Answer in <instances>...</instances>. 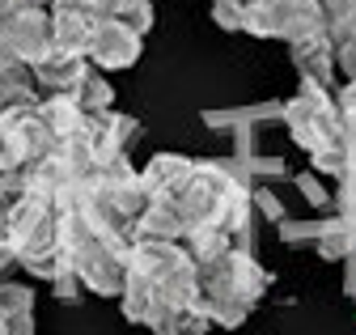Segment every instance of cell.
<instances>
[{
	"label": "cell",
	"mask_w": 356,
	"mask_h": 335,
	"mask_svg": "<svg viewBox=\"0 0 356 335\" xmlns=\"http://www.w3.org/2000/svg\"><path fill=\"white\" fill-rule=\"evenodd\" d=\"M123 318L153 331L204 335L212 322L200 310V268L183 242H136L123 276Z\"/></svg>",
	"instance_id": "1"
},
{
	"label": "cell",
	"mask_w": 356,
	"mask_h": 335,
	"mask_svg": "<svg viewBox=\"0 0 356 335\" xmlns=\"http://www.w3.org/2000/svg\"><path fill=\"white\" fill-rule=\"evenodd\" d=\"M267 276L246 246H229L225 255L200 263V310L216 327H242L254 302L263 297Z\"/></svg>",
	"instance_id": "2"
},
{
	"label": "cell",
	"mask_w": 356,
	"mask_h": 335,
	"mask_svg": "<svg viewBox=\"0 0 356 335\" xmlns=\"http://www.w3.org/2000/svg\"><path fill=\"white\" fill-rule=\"evenodd\" d=\"M51 123H47V111L42 102H22V106H9L0 111V165L22 179L30 174L34 165H42L51 157Z\"/></svg>",
	"instance_id": "3"
},
{
	"label": "cell",
	"mask_w": 356,
	"mask_h": 335,
	"mask_svg": "<svg viewBox=\"0 0 356 335\" xmlns=\"http://www.w3.org/2000/svg\"><path fill=\"white\" fill-rule=\"evenodd\" d=\"M246 34L259 38H289V43H301V38L323 34V13L318 0H254Z\"/></svg>",
	"instance_id": "4"
},
{
	"label": "cell",
	"mask_w": 356,
	"mask_h": 335,
	"mask_svg": "<svg viewBox=\"0 0 356 335\" xmlns=\"http://www.w3.org/2000/svg\"><path fill=\"white\" fill-rule=\"evenodd\" d=\"M0 47L9 56H17L22 64H42L51 51H56V30H51V9L47 5H22L9 13V22L0 26Z\"/></svg>",
	"instance_id": "5"
},
{
	"label": "cell",
	"mask_w": 356,
	"mask_h": 335,
	"mask_svg": "<svg viewBox=\"0 0 356 335\" xmlns=\"http://www.w3.org/2000/svg\"><path fill=\"white\" fill-rule=\"evenodd\" d=\"M51 30H56V51L68 56H89L98 30L111 22L94 0H51Z\"/></svg>",
	"instance_id": "6"
},
{
	"label": "cell",
	"mask_w": 356,
	"mask_h": 335,
	"mask_svg": "<svg viewBox=\"0 0 356 335\" xmlns=\"http://www.w3.org/2000/svg\"><path fill=\"white\" fill-rule=\"evenodd\" d=\"M140 43H145V34H136L131 26H123V22H106L102 30H98V38H94V47H89V64H94L98 72H115V68H131L140 60Z\"/></svg>",
	"instance_id": "7"
},
{
	"label": "cell",
	"mask_w": 356,
	"mask_h": 335,
	"mask_svg": "<svg viewBox=\"0 0 356 335\" xmlns=\"http://www.w3.org/2000/svg\"><path fill=\"white\" fill-rule=\"evenodd\" d=\"M94 68L85 56H68V51H51L42 64H34V90L38 98H56V94H76V85L85 81V72Z\"/></svg>",
	"instance_id": "8"
},
{
	"label": "cell",
	"mask_w": 356,
	"mask_h": 335,
	"mask_svg": "<svg viewBox=\"0 0 356 335\" xmlns=\"http://www.w3.org/2000/svg\"><path fill=\"white\" fill-rule=\"evenodd\" d=\"M293 64H297L301 81H309V85H318V90H331V81H335V43L327 34L301 38V43H293Z\"/></svg>",
	"instance_id": "9"
},
{
	"label": "cell",
	"mask_w": 356,
	"mask_h": 335,
	"mask_svg": "<svg viewBox=\"0 0 356 335\" xmlns=\"http://www.w3.org/2000/svg\"><path fill=\"white\" fill-rule=\"evenodd\" d=\"M191 170H195V161H191V157L157 153V157L145 165V170H140V183H145L149 199H170V195L183 191V183L191 179Z\"/></svg>",
	"instance_id": "10"
},
{
	"label": "cell",
	"mask_w": 356,
	"mask_h": 335,
	"mask_svg": "<svg viewBox=\"0 0 356 335\" xmlns=\"http://www.w3.org/2000/svg\"><path fill=\"white\" fill-rule=\"evenodd\" d=\"M22 102H38L34 72H30V64H22L17 56H9L0 47V111L22 106Z\"/></svg>",
	"instance_id": "11"
},
{
	"label": "cell",
	"mask_w": 356,
	"mask_h": 335,
	"mask_svg": "<svg viewBox=\"0 0 356 335\" xmlns=\"http://www.w3.org/2000/svg\"><path fill=\"white\" fill-rule=\"evenodd\" d=\"M318 13H323V34L335 47L356 34V0H318Z\"/></svg>",
	"instance_id": "12"
},
{
	"label": "cell",
	"mask_w": 356,
	"mask_h": 335,
	"mask_svg": "<svg viewBox=\"0 0 356 335\" xmlns=\"http://www.w3.org/2000/svg\"><path fill=\"white\" fill-rule=\"evenodd\" d=\"M254 0H212V17L220 30H246Z\"/></svg>",
	"instance_id": "13"
},
{
	"label": "cell",
	"mask_w": 356,
	"mask_h": 335,
	"mask_svg": "<svg viewBox=\"0 0 356 335\" xmlns=\"http://www.w3.org/2000/svg\"><path fill=\"white\" fill-rule=\"evenodd\" d=\"M17 5H22V0H0V26H5V22H9V13H13Z\"/></svg>",
	"instance_id": "14"
},
{
	"label": "cell",
	"mask_w": 356,
	"mask_h": 335,
	"mask_svg": "<svg viewBox=\"0 0 356 335\" xmlns=\"http://www.w3.org/2000/svg\"><path fill=\"white\" fill-rule=\"evenodd\" d=\"M157 335H187V331H157Z\"/></svg>",
	"instance_id": "15"
},
{
	"label": "cell",
	"mask_w": 356,
	"mask_h": 335,
	"mask_svg": "<svg viewBox=\"0 0 356 335\" xmlns=\"http://www.w3.org/2000/svg\"><path fill=\"white\" fill-rule=\"evenodd\" d=\"M30 5H51V0H30Z\"/></svg>",
	"instance_id": "16"
}]
</instances>
